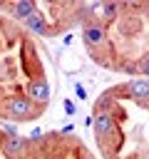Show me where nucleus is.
<instances>
[{"label": "nucleus", "instance_id": "f257e3e1", "mask_svg": "<svg viewBox=\"0 0 149 159\" xmlns=\"http://www.w3.org/2000/svg\"><path fill=\"white\" fill-rule=\"evenodd\" d=\"M0 72L22 82L27 89L35 82L47 80L45 62H42L32 37L15 20H7L2 15H0ZM20 94H15V89L0 80V117L2 119H7V107Z\"/></svg>", "mask_w": 149, "mask_h": 159}, {"label": "nucleus", "instance_id": "7ed1b4c3", "mask_svg": "<svg viewBox=\"0 0 149 159\" xmlns=\"http://www.w3.org/2000/svg\"><path fill=\"white\" fill-rule=\"evenodd\" d=\"M42 112H45L42 104H35L30 97H17L7 107V119H37L42 117Z\"/></svg>", "mask_w": 149, "mask_h": 159}, {"label": "nucleus", "instance_id": "20e7f679", "mask_svg": "<svg viewBox=\"0 0 149 159\" xmlns=\"http://www.w3.org/2000/svg\"><path fill=\"white\" fill-rule=\"evenodd\" d=\"M25 147V137H10L0 129V159H17V154Z\"/></svg>", "mask_w": 149, "mask_h": 159}, {"label": "nucleus", "instance_id": "f03ea898", "mask_svg": "<svg viewBox=\"0 0 149 159\" xmlns=\"http://www.w3.org/2000/svg\"><path fill=\"white\" fill-rule=\"evenodd\" d=\"M17 159H92L87 147L74 137L65 134H45L37 139H25Z\"/></svg>", "mask_w": 149, "mask_h": 159}]
</instances>
